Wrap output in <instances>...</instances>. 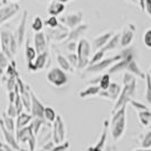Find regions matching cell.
Masks as SVG:
<instances>
[{"label":"cell","mask_w":151,"mask_h":151,"mask_svg":"<svg viewBox=\"0 0 151 151\" xmlns=\"http://www.w3.org/2000/svg\"><path fill=\"white\" fill-rule=\"evenodd\" d=\"M0 124L4 125L8 131L13 132V133H16V122L15 118H12L9 117L6 113H2V117H1V121H0Z\"/></svg>","instance_id":"obj_26"},{"label":"cell","mask_w":151,"mask_h":151,"mask_svg":"<svg viewBox=\"0 0 151 151\" xmlns=\"http://www.w3.org/2000/svg\"><path fill=\"white\" fill-rule=\"evenodd\" d=\"M69 32H70V30L68 29L67 26L59 25L56 29H48L47 38L50 39L51 41H55V42H63V41L67 40Z\"/></svg>","instance_id":"obj_9"},{"label":"cell","mask_w":151,"mask_h":151,"mask_svg":"<svg viewBox=\"0 0 151 151\" xmlns=\"http://www.w3.org/2000/svg\"><path fill=\"white\" fill-rule=\"evenodd\" d=\"M41 151H45V150H41Z\"/></svg>","instance_id":"obj_60"},{"label":"cell","mask_w":151,"mask_h":151,"mask_svg":"<svg viewBox=\"0 0 151 151\" xmlns=\"http://www.w3.org/2000/svg\"><path fill=\"white\" fill-rule=\"evenodd\" d=\"M135 151H151V149H140V150H135Z\"/></svg>","instance_id":"obj_54"},{"label":"cell","mask_w":151,"mask_h":151,"mask_svg":"<svg viewBox=\"0 0 151 151\" xmlns=\"http://www.w3.org/2000/svg\"><path fill=\"white\" fill-rule=\"evenodd\" d=\"M139 116V121L143 126H149L151 124V110H143V111H139L137 113Z\"/></svg>","instance_id":"obj_29"},{"label":"cell","mask_w":151,"mask_h":151,"mask_svg":"<svg viewBox=\"0 0 151 151\" xmlns=\"http://www.w3.org/2000/svg\"><path fill=\"white\" fill-rule=\"evenodd\" d=\"M66 136V129L65 123L63 121L61 116H57L56 121L52 123V139L55 144H60L64 142Z\"/></svg>","instance_id":"obj_7"},{"label":"cell","mask_w":151,"mask_h":151,"mask_svg":"<svg viewBox=\"0 0 151 151\" xmlns=\"http://www.w3.org/2000/svg\"><path fill=\"white\" fill-rule=\"evenodd\" d=\"M136 27L133 23H127L124 29L122 31V39L121 45L123 48H127L129 45H132V42L134 40V34H135Z\"/></svg>","instance_id":"obj_10"},{"label":"cell","mask_w":151,"mask_h":151,"mask_svg":"<svg viewBox=\"0 0 151 151\" xmlns=\"http://www.w3.org/2000/svg\"><path fill=\"white\" fill-rule=\"evenodd\" d=\"M37 57H38V52H37L34 45H31L29 40H27L26 43H25V60H26L27 67H30L31 65L34 63Z\"/></svg>","instance_id":"obj_22"},{"label":"cell","mask_w":151,"mask_h":151,"mask_svg":"<svg viewBox=\"0 0 151 151\" xmlns=\"http://www.w3.org/2000/svg\"><path fill=\"white\" fill-rule=\"evenodd\" d=\"M6 4H8V0H1V6L2 5H6Z\"/></svg>","instance_id":"obj_52"},{"label":"cell","mask_w":151,"mask_h":151,"mask_svg":"<svg viewBox=\"0 0 151 151\" xmlns=\"http://www.w3.org/2000/svg\"><path fill=\"white\" fill-rule=\"evenodd\" d=\"M7 77H10V78H18L19 77V74L17 72V68H16V63L15 60H12L9 66L7 67L6 72L4 73Z\"/></svg>","instance_id":"obj_30"},{"label":"cell","mask_w":151,"mask_h":151,"mask_svg":"<svg viewBox=\"0 0 151 151\" xmlns=\"http://www.w3.org/2000/svg\"><path fill=\"white\" fill-rule=\"evenodd\" d=\"M66 57H67V59L69 60V63L72 64V66L74 68H77V66H78V57H77V53L70 52V53H68Z\"/></svg>","instance_id":"obj_43"},{"label":"cell","mask_w":151,"mask_h":151,"mask_svg":"<svg viewBox=\"0 0 151 151\" xmlns=\"http://www.w3.org/2000/svg\"><path fill=\"white\" fill-rule=\"evenodd\" d=\"M126 127V106L121 108L116 113H113L110 119V134L114 141L121 139Z\"/></svg>","instance_id":"obj_2"},{"label":"cell","mask_w":151,"mask_h":151,"mask_svg":"<svg viewBox=\"0 0 151 151\" xmlns=\"http://www.w3.org/2000/svg\"><path fill=\"white\" fill-rule=\"evenodd\" d=\"M149 74L151 75V67H150V69H149Z\"/></svg>","instance_id":"obj_56"},{"label":"cell","mask_w":151,"mask_h":151,"mask_svg":"<svg viewBox=\"0 0 151 151\" xmlns=\"http://www.w3.org/2000/svg\"><path fill=\"white\" fill-rule=\"evenodd\" d=\"M100 91H101V89H100L99 85H90L86 89L81 91L78 93V97L81 99H86L90 98V97H98Z\"/></svg>","instance_id":"obj_24"},{"label":"cell","mask_w":151,"mask_h":151,"mask_svg":"<svg viewBox=\"0 0 151 151\" xmlns=\"http://www.w3.org/2000/svg\"><path fill=\"white\" fill-rule=\"evenodd\" d=\"M111 84V80H110V74L109 73H105L104 75H101L100 77V81H99V86L101 90H108V88L110 86Z\"/></svg>","instance_id":"obj_32"},{"label":"cell","mask_w":151,"mask_h":151,"mask_svg":"<svg viewBox=\"0 0 151 151\" xmlns=\"http://www.w3.org/2000/svg\"><path fill=\"white\" fill-rule=\"evenodd\" d=\"M139 1V6L141 8V10L144 12V4H145V0H137Z\"/></svg>","instance_id":"obj_49"},{"label":"cell","mask_w":151,"mask_h":151,"mask_svg":"<svg viewBox=\"0 0 151 151\" xmlns=\"http://www.w3.org/2000/svg\"><path fill=\"white\" fill-rule=\"evenodd\" d=\"M65 10V4L60 2L59 0H53L48 7V14L50 16H59Z\"/></svg>","instance_id":"obj_23"},{"label":"cell","mask_w":151,"mask_h":151,"mask_svg":"<svg viewBox=\"0 0 151 151\" xmlns=\"http://www.w3.org/2000/svg\"><path fill=\"white\" fill-rule=\"evenodd\" d=\"M136 76L133 74H131L129 72H125L123 75V83L124 86L122 88V92L119 94L118 99L115 101L113 108V113H116L117 110H119L123 107L127 106V104H129V101L133 99V97L135 96L136 91Z\"/></svg>","instance_id":"obj_1"},{"label":"cell","mask_w":151,"mask_h":151,"mask_svg":"<svg viewBox=\"0 0 151 151\" xmlns=\"http://www.w3.org/2000/svg\"><path fill=\"white\" fill-rule=\"evenodd\" d=\"M88 29H89V25L88 24H81L80 26H77L75 29L70 30L69 35H68L67 40L65 42H76V40H81L82 39L81 37L86 32Z\"/></svg>","instance_id":"obj_18"},{"label":"cell","mask_w":151,"mask_h":151,"mask_svg":"<svg viewBox=\"0 0 151 151\" xmlns=\"http://www.w3.org/2000/svg\"><path fill=\"white\" fill-rule=\"evenodd\" d=\"M9 61H12V60L1 51V52H0V68H1V73H2V74L6 72L7 67L9 66V64H10Z\"/></svg>","instance_id":"obj_37"},{"label":"cell","mask_w":151,"mask_h":151,"mask_svg":"<svg viewBox=\"0 0 151 151\" xmlns=\"http://www.w3.org/2000/svg\"><path fill=\"white\" fill-rule=\"evenodd\" d=\"M66 48L68 49L69 52H73L75 49H77V43L76 42H65Z\"/></svg>","instance_id":"obj_46"},{"label":"cell","mask_w":151,"mask_h":151,"mask_svg":"<svg viewBox=\"0 0 151 151\" xmlns=\"http://www.w3.org/2000/svg\"><path fill=\"white\" fill-rule=\"evenodd\" d=\"M43 25H45V23H43V21H42L41 16H35L31 26H32V30L34 31L35 33H38V32H42Z\"/></svg>","instance_id":"obj_34"},{"label":"cell","mask_w":151,"mask_h":151,"mask_svg":"<svg viewBox=\"0 0 151 151\" xmlns=\"http://www.w3.org/2000/svg\"><path fill=\"white\" fill-rule=\"evenodd\" d=\"M107 127H108V121H105V124H104V131H102V134H101V139L98 143L96 144L94 147H92L89 149V151H101L102 147H104V143L106 141V135H107Z\"/></svg>","instance_id":"obj_28"},{"label":"cell","mask_w":151,"mask_h":151,"mask_svg":"<svg viewBox=\"0 0 151 151\" xmlns=\"http://www.w3.org/2000/svg\"><path fill=\"white\" fill-rule=\"evenodd\" d=\"M33 118H34V117L32 116L31 113H25V111H23L22 114H19V115L16 117V131H17V129H24V127L31 125Z\"/></svg>","instance_id":"obj_20"},{"label":"cell","mask_w":151,"mask_h":151,"mask_svg":"<svg viewBox=\"0 0 151 151\" xmlns=\"http://www.w3.org/2000/svg\"><path fill=\"white\" fill-rule=\"evenodd\" d=\"M19 151H27V150H26V149H21Z\"/></svg>","instance_id":"obj_55"},{"label":"cell","mask_w":151,"mask_h":151,"mask_svg":"<svg viewBox=\"0 0 151 151\" xmlns=\"http://www.w3.org/2000/svg\"><path fill=\"white\" fill-rule=\"evenodd\" d=\"M141 145H142L143 149H149L151 147V129L144 135L143 140L141 142Z\"/></svg>","instance_id":"obj_41"},{"label":"cell","mask_w":151,"mask_h":151,"mask_svg":"<svg viewBox=\"0 0 151 151\" xmlns=\"http://www.w3.org/2000/svg\"><path fill=\"white\" fill-rule=\"evenodd\" d=\"M45 24L49 29H56V27H58V26L60 25V24H59V21L57 19L56 16H50V17L45 22Z\"/></svg>","instance_id":"obj_38"},{"label":"cell","mask_w":151,"mask_h":151,"mask_svg":"<svg viewBox=\"0 0 151 151\" xmlns=\"http://www.w3.org/2000/svg\"><path fill=\"white\" fill-rule=\"evenodd\" d=\"M121 39H122V33H121V32L115 33V34L113 35V38L109 40V42H108V43H107V45L102 48V50H104L105 52H108V51H113V50L118 49L119 47H122Z\"/></svg>","instance_id":"obj_21"},{"label":"cell","mask_w":151,"mask_h":151,"mask_svg":"<svg viewBox=\"0 0 151 151\" xmlns=\"http://www.w3.org/2000/svg\"><path fill=\"white\" fill-rule=\"evenodd\" d=\"M122 92V86L118 85L117 83H113L110 84V86L108 88V90H101L100 93H99L98 97L100 98H104V99H109V100H113V101H116L119 94Z\"/></svg>","instance_id":"obj_13"},{"label":"cell","mask_w":151,"mask_h":151,"mask_svg":"<svg viewBox=\"0 0 151 151\" xmlns=\"http://www.w3.org/2000/svg\"><path fill=\"white\" fill-rule=\"evenodd\" d=\"M126 1H129V2H131V4H134V5H139V1L137 0H126Z\"/></svg>","instance_id":"obj_51"},{"label":"cell","mask_w":151,"mask_h":151,"mask_svg":"<svg viewBox=\"0 0 151 151\" xmlns=\"http://www.w3.org/2000/svg\"><path fill=\"white\" fill-rule=\"evenodd\" d=\"M68 148H69V143L65 142V143H60L58 144L57 147H55L52 149V151H67Z\"/></svg>","instance_id":"obj_45"},{"label":"cell","mask_w":151,"mask_h":151,"mask_svg":"<svg viewBox=\"0 0 151 151\" xmlns=\"http://www.w3.org/2000/svg\"><path fill=\"white\" fill-rule=\"evenodd\" d=\"M144 12L150 16V18H151V0H145V4H144Z\"/></svg>","instance_id":"obj_47"},{"label":"cell","mask_w":151,"mask_h":151,"mask_svg":"<svg viewBox=\"0 0 151 151\" xmlns=\"http://www.w3.org/2000/svg\"><path fill=\"white\" fill-rule=\"evenodd\" d=\"M126 72H129V73H131V74H133V75L136 76L137 78H141V80H145V77H147V74H144V72L140 68V66L137 65V63H136L135 59L129 63V65L127 66Z\"/></svg>","instance_id":"obj_25"},{"label":"cell","mask_w":151,"mask_h":151,"mask_svg":"<svg viewBox=\"0 0 151 151\" xmlns=\"http://www.w3.org/2000/svg\"><path fill=\"white\" fill-rule=\"evenodd\" d=\"M47 81L56 88H61L67 84L68 76L60 67H52L47 73Z\"/></svg>","instance_id":"obj_5"},{"label":"cell","mask_w":151,"mask_h":151,"mask_svg":"<svg viewBox=\"0 0 151 151\" xmlns=\"http://www.w3.org/2000/svg\"><path fill=\"white\" fill-rule=\"evenodd\" d=\"M6 114H7L9 117H12V118H15V117L18 116V111H17V109H16L15 104H8Z\"/></svg>","instance_id":"obj_40"},{"label":"cell","mask_w":151,"mask_h":151,"mask_svg":"<svg viewBox=\"0 0 151 151\" xmlns=\"http://www.w3.org/2000/svg\"><path fill=\"white\" fill-rule=\"evenodd\" d=\"M19 5L17 4H6L0 8V24L4 25L9 19L14 18L19 12Z\"/></svg>","instance_id":"obj_8"},{"label":"cell","mask_w":151,"mask_h":151,"mask_svg":"<svg viewBox=\"0 0 151 151\" xmlns=\"http://www.w3.org/2000/svg\"><path fill=\"white\" fill-rule=\"evenodd\" d=\"M1 151H5V150H2V149H1Z\"/></svg>","instance_id":"obj_59"},{"label":"cell","mask_w":151,"mask_h":151,"mask_svg":"<svg viewBox=\"0 0 151 151\" xmlns=\"http://www.w3.org/2000/svg\"><path fill=\"white\" fill-rule=\"evenodd\" d=\"M48 57H49L48 51H45V52H42V53H39L38 57H37L35 60H34V63L31 65L30 67H27V69L30 70L31 73H32V72L42 70V69L45 67V64H47V61H48Z\"/></svg>","instance_id":"obj_16"},{"label":"cell","mask_w":151,"mask_h":151,"mask_svg":"<svg viewBox=\"0 0 151 151\" xmlns=\"http://www.w3.org/2000/svg\"><path fill=\"white\" fill-rule=\"evenodd\" d=\"M64 23L65 26H67L68 29L73 30L77 26H80L83 21V13L82 12H75V13H69L65 16L64 18L60 19Z\"/></svg>","instance_id":"obj_11"},{"label":"cell","mask_w":151,"mask_h":151,"mask_svg":"<svg viewBox=\"0 0 151 151\" xmlns=\"http://www.w3.org/2000/svg\"><path fill=\"white\" fill-rule=\"evenodd\" d=\"M45 109L43 104L39 100L37 94L32 91V106H31V114L34 118H42L45 119Z\"/></svg>","instance_id":"obj_12"},{"label":"cell","mask_w":151,"mask_h":151,"mask_svg":"<svg viewBox=\"0 0 151 151\" xmlns=\"http://www.w3.org/2000/svg\"><path fill=\"white\" fill-rule=\"evenodd\" d=\"M1 131H2V136H4L5 141H6V143L9 144L10 147H13L16 150H21V148L18 145V141L16 139V133H13V132L8 131L4 125H1Z\"/></svg>","instance_id":"obj_19"},{"label":"cell","mask_w":151,"mask_h":151,"mask_svg":"<svg viewBox=\"0 0 151 151\" xmlns=\"http://www.w3.org/2000/svg\"><path fill=\"white\" fill-rule=\"evenodd\" d=\"M57 63H58V65H59V67L63 69V70H65V72H73L75 68L72 66V64L69 63V60L67 59V57H65V56H63L61 53H57Z\"/></svg>","instance_id":"obj_27"},{"label":"cell","mask_w":151,"mask_h":151,"mask_svg":"<svg viewBox=\"0 0 151 151\" xmlns=\"http://www.w3.org/2000/svg\"><path fill=\"white\" fill-rule=\"evenodd\" d=\"M7 83V91H14L17 86V78H10L7 77V81H5Z\"/></svg>","instance_id":"obj_44"},{"label":"cell","mask_w":151,"mask_h":151,"mask_svg":"<svg viewBox=\"0 0 151 151\" xmlns=\"http://www.w3.org/2000/svg\"><path fill=\"white\" fill-rule=\"evenodd\" d=\"M91 51H92V45L86 39L82 38L81 40H78L77 49H76V53L78 57L77 69H86L89 67L91 57L93 55V53H91Z\"/></svg>","instance_id":"obj_4"},{"label":"cell","mask_w":151,"mask_h":151,"mask_svg":"<svg viewBox=\"0 0 151 151\" xmlns=\"http://www.w3.org/2000/svg\"><path fill=\"white\" fill-rule=\"evenodd\" d=\"M26 24H27V10H23L22 18H21V22H19V25L17 27L15 34L19 47L24 43V41L26 39V37H25L26 35Z\"/></svg>","instance_id":"obj_14"},{"label":"cell","mask_w":151,"mask_h":151,"mask_svg":"<svg viewBox=\"0 0 151 151\" xmlns=\"http://www.w3.org/2000/svg\"><path fill=\"white\" fill-rule=\"evenodd\" d=\"M10 1H17V0H10Z\"/></svg>","instance_id":"obj_58"},{"label":"cell","mask_w":151,"mask_h":151,"mask_svg":"<svg viewBox=\"0 0 151 151\" xmlns=\"http://www.w3.org/2000/svg\"><path fill=\"white\" fill-rule=\"evenodd\" d=\"M122 59V55L121 53H117L116 56L113 57H108L105 58L101 61H99L97 64L89 66V67L85 69V74H91V73H100V72H104L106 69H109L113 65H115L117 61H119Z\"/></svg>","instance_id":"obj_6"},{"label":"cell","mask_w":151,"mask_h":151,"mask_svg":"<svg viewBox=\"0 0 151 151\" xmlns=\"http://www.w3.org/2000/svg\"><path fill=\"white\" fill-rule=\"evenodd\" d=\"M33 45H34L38 55L47 51V37H45V34L43 32H38V33L34 34Z\"/></svg>","instance_id":"obj_17"},{"label":"cell","mask_w":151,"mask_h":151,"mask_svg":"<svg viewBox=\"0 0 151 151\" xmlns=\"http://www.w3.org/2000/svg\"><path fill=\"white\" fill-rule=\"evenodd\" d=\"M45 1H53V0H45Z\"/></svg>","instance_id":"obj_57"},{"label":"cell","mask_w":151,"mask_h":151,"mask_svg":"<svg viewBox=\"0 0 151 151\" xmlns=\"http://www.w3.org/2000/svg\"><path fill=\"white\" fill-rule=\"evenodd\" d=\"M0 43H1V51L5 53L10 60H14L13 58L17 52V49L19 48L15 34L2 29L0 31Z\"/></svg>","instance_id":"obj_3"},{"label":"cell","mask_w":151,"mask_h":151,"mask_svg":"<svg viewBox=\"0 0 151 151\" xmlns=\"http://www.w3.org/2000/svg\"><path fill=\"white\" fill-rule=\"evenodd\" d=\"M105 51L101 49V50H98V51H96V52L92 55V57H91V60H90V65L89 66H92V65H94V64H97L99 61H101L102 59H105L104 57H105Z\"/></svg>","instance_id":"obj_36"},{"label":"cell","mask_w":151,"mask_h":151,"mask_svg":"<svg viewBox=\"0 0 151 151\" xmlns=\"http://www.w3.org/2000/svg\"><path fill=\"white\" fill-rule=\"evenodd\" d=\"M144 98L147 102L151 107V75L148 73L145 77V92H144Z\"/></svg>","instance_id":"obj_31"},{"label":"cell","mask_w":151,"mask_h":151,"mask_svg":"<svg viewBox=\"0 0 151 151\" xmlns=\"http://www.w3.org/2000/svg\"><path fill=\"white\" fill-rule=\"evenodd\" d=\"M45 119H42V118H33L31 125H32V129H33V132H34L35 135H38V133L40 132L42 125H45Z\"/></svg>","instance_id":"obj_35"},{"label":"cell","mask_w":151,"mask_h":151,"mask_svg":"<svg viewBox=\"0 0 151 151\" xmlns=\"http://www.w3.org/2000/svg\"><path fill=\"white\" fill-rule=\"evenodd\" d=\"M106 151H117V150L115 149V147H107Z\"/></svg>","instance_id":"obj_50"},{"label":"cell","mask_w":151,"mask_h":151,"mask_svg":"<svg viewBox=\"0 0 151 151\" xmlns=\"http://www.w3.org/2000/svg\"><path fill=\"white\" fill-rule=\"evenodd\" d=\"M57 114L55 111V109H53L52 107H45V122H48V123H53V122L56 121V118H57Z\"/></svg>","instance_id":"obj_33"},{"label":"cell","mask_w":151,"mask_h":151,"mask_svg":"<svg viewBox=\"0 0 151 151\" xmlns=\"http://www.w3.org/2000/svg\"><path fill=\"white\" fill-rule=\"evenodd\" d=\"M114 34H115V33H114L113 31H107V32H104V33L97 35V37L94 38V40H93V42H92V48H93L96 51L101 50V49L109 42V40L113 38Z\"/></svg>","instance_id":"obj_15"},{"label":"cell","mask_w":151,"mask_h":151,"mask_svg":"<svg viewBox=\"0 0 151 151\" xmlns=\"http://www.w3.org/2000/svg\"><path fill=\"white\" fill-rule=\"evenodd\" d=\"M60 2H63V4H66V2H69L70 0H59Z\"/></svg>","instance_id":"obj_53"},{"label":"cell","mask_w":151,"mask_h":151,"mask_svg":"<svg viewBox=\"0 0 151 151\" xmlns=\"http://www.w3.org/2000/svg\"><path fill=\"white\" fill-rule=\"evenodd\" d=\"M129 104L137 110V113H139V111H143V110H148V109H149L145 105L141 104V102H139V101H136V100H134V99H132V100L129 101Z\"/></svg>","instance_id":"obj_42"},{"label":"cell","mask_w":151,"mask_h":151,"mask_svg":"<svg viewBox=\"0 0 151 151\" xmlns=\"http://www.w3.org/2000/svg\"><path fill=\"white\" fill-rule=\"evenodd\" d=\"M1 149L5 151H18V150H16V149H14L13 147H10V145L7 143H1Z\"/></svg>","instance_id":"obj_48"},{"label":"cell","mask_w":151,"mask_h":151,"mask_svg":"<svg viewBox=\"0 0 151 151\" xmlns=\"http://www.w3.org/2000/svg\"><path fill=\"white\" fill-rule=\"evenodd\" d=\"M143 43L148 49H151V29H148L147 31H144Z\"/></svg>","instance_id":"obj_39"}]
</instances>
